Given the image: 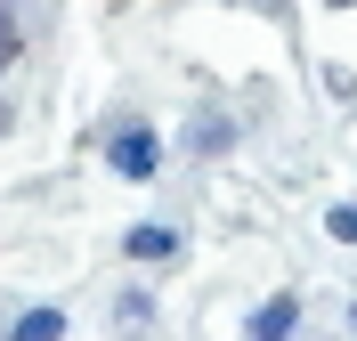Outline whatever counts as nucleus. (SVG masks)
Here are the masks:
<instances>
[{
  "instance_id": "nucleus-1",
  "label": "nucleus",
  "mask_w": 357,
  "mask_h": 341,
  "mask_svg": "<svg viewBox=\"0 0 357 341\" xmlns=\"http://www.w3.org/2000/svg\"><path fill=\"white\" fill-rule=\"evenodd\" d=\"M114 171L155 179V130H146V122H114Z\"/></svg>"
},
{
  "instance_id": "nucleus-2",
  "label": "nucleus",
  "mask_w": 357,
  "mask_h": 341,
  "mask_svg": "<svg viewBox=\"0 0 357 341\" xmlns=\"http://www.w3.org/2000/svg\"><path fill=\"white\" fill-rule=\"evenodd\" d=\"M292 317H301V301H268L260 317H252V341H284V333H292Z\"/></svg>"
},
{
  "instance_id": "nucleus-3",
  "label": "nucleus",
  "mask_w": 357,
  "mask_h": 341,
  "mask_svg": "<svg viewBox=\"0 0 357 341\" xmlns=\"http://www.w3.org/2000/svg\"><path fill=\"white\" fill-rule=\"evenodd\" d=\"M171 252H178L171 227H138V236H130V260H171Z\"/></svg>"
},
{
  "instance_id": "nucleus-4",
  "label": "nucleus",
  "mask_w": 357,
  "mask_h": 341,
  "mask_svg": "<svg viewBox=\"0 0 357 341\" xmlns=\"http://www.w3.org/2000/svg\"><path fill=\"white\" fill-rule=\"evenodd\" d=\"M57 333H66V317H57V309H33V317H24L8 341H57Z\"/></svg>"
},
{
  "instance_id": "nucleus-5",
  "label": "nucleus",
  "mask_w": 357,
  "mask_h": 341,
  "mask_svg": "<svg viewBox=\"0 0 357 341\" xmlns=\"http://www.w3.org/2000/svg\"><path fill=\"white\" fill-rule=\"evenodd\" d=\"M325 227H333L341 244H357V204H341V211H333V220H325Z\"/></svg>"
},
{
  "instance_id": "nucleus-6",
  "label": "nucleus",
  "mask_w": 357,
  "mask_h": 341,
  "mask_svg": "<svg viewBox=\"0 0 357 341\" xmlns=\"http://www.w3.org/2000/svg\"><path fill=\"white\" fill-rule=\"evenodd\" d=\"M8 57H17V17L0 8V66H8Z\"/></svg>"
},
{
  "instance_id": "nucleus-7",
  "label": "nucleus",
  "mask_w": 357,
  "mask_h": 341,
  "mask_svg": "<svg viewBox=\"0 0 357 341\" xmlns=\"http://www.w3.org/2000/svg\"><path fill=\"white\" fill-rule=\"evenodd\" d=\"M349 325H357V309H349Z\"/></svg>"
}]
</instances>
